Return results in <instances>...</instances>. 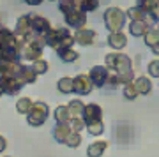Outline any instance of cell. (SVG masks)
I'll return each mask as SVG.
<instances>
[{
	"label": "cell",
	"instance_id": "cell-6",
	"mask_svg": "<svg viewBox=\"0 0 159 157\" xmlns=\"http://www.w3.org/2000/svg\"><path fill=\"white\" fill-rule=\"evenodd\" d=\"M30 28H32L30 37H43V39H44L46 35H48V32H50L53 27H51V23H50L48 18L30 12ZM27 39H29V37H27Z\"/></svg>",
	"mask_w": 159,
	"mask_h": 157
},
{
	"label": "cell",
	"instance_id": "cell-37",
	"mask_svg": "<svg viewBox=\"0 0 159 157\" xmlns=\"http://www.w3.org/2000/svg\"><path fill=\"white\" fill-rule=\"evenodd\" d=\"M25 4H29V6H32V7H35V6H41L44 0H23Z\"/></svg>",
	"mask_w": 159,
	"mask_h": 157
},
{
	"label": "cell",
	"instance_id": "cell-45",
	"mask_svg": "<svg viewBox=\"0 0 159 157\" xmlns=\"http://www.w3.org/2000/svg\"><path fill=\"white\" fill-rule=\"evenodd\" d=\"M7 157H9V155H7Z\"/></svg>",
	"mask_w": 159,
	"mask_h": 157
},
{
	"label": "cell",
	"instance_id": "cell-9",
	"mask_svg": "<svg viewBox=\"0 0 159 157\" xmlns=\"http://www.w3.org/2000/svg\"><path fill=\"white\" fill-rule=\"evenodd\" d=\"M94 88V83L89 74H78L74 78V94L78 96H89Z\"/></svg>",
	"mask_w": 159,
	"mask_h": 157
},
{
	"label": "cell",
	"instance_id": "cell-32",
	"mask_svg": "<svg viewBox=\"0 0 159 157\" xmlns=\"http://www.w3.org/2000/svg\"><path fill=\"white\" fill-rule=\"evenodd\" d=\"M76 7H78V4L74 0H58V11L62 12V14H67L73 9H76Z\"/></svg>",
	"mask_w": 159,
	"mask_h": 157
},
{
	"label": "cell",
	"instance_id": "cell-36",
	"mask_svg": "<svg viewBox=\"0 0 159 157\" xmlns=\"http://www.w3.org/2000/svg\"><path fill=\"white\" fill-rule=\"evenodd\" d=\"M6 148H7V140H6L2 134H0V154L6 150Z\"/></svg>",
	"mask_w": 159,
	"mask_h": 157
},
{
	"label": "cell",
	"instance_id": "cell-8",
	"mask_svg": "<svg viewBox=\"0 0 159 157\" xmlns=\"http://www.w3.org/2000/svg\"><path fill=\"white\" fill-rule=\"evenodd\" d=\"M89 76H90L92 83H94L96 88H102V87H106V83H108L110 71L106 69V65H94L90 69Z\"/></svg>",
	"mask_w": 159,
	"mask_h": 157
},
{
	"label": "cell",
	"instance_id": "cell-43",
	"mask_svg": "<svg viewBox=\"0 0 159 157\" xmlns=\"http://www.w3.org/2000/svg\"><path fill=\"white\" fill-rule=\"evenodd\" d=\"M157 30H159V21H157Z\"/></svg>",
	"mask_w": 159,
	"mask_h": 157
},
{
	"label": "cell",
	"instance_id": "cell-3",
	"mask_svg": "<svg viewBox=\"0 0 159 157\" xmlns=\"http://www.w3.org/2000/svg\"><path fill=\"white\" fill-rule=\"evenodd\" d=\"M102 20H104V27L108 32H122L125 27V21H127V16H125V11L113 6L104 11Z\"/></svg>",
	"mask_w": 159,
	"mask_h": 157
},
{
	"label": "cell",
	"instance_id": "cell-24",
	"mask_svg": "<svg viewBox=\"0 0 159 157\" xmlns=\"http://www.w3.org/2000/svg\"><path fill=\"white\" fill-rule=\"evenodd\" d=\"M69 111H71V117L73 118H78V117H83V111H85V102L81 99H71L67 104Z\"/></svg>",
	"mask_w": 159,
	"mask_h": 157
},
{
	"label": "cell",
	"instance_id": "cell-30",
	"mask_svg": "<svg viewBox=\"0 0 159 157\" xmlns=\"http://www.w3.org/2000/svg\"><path fill=\"white\" fill-rule=\"evenodd\" d=\"M78 7L85 12H96L99 9V0H81Z\"/></svg>",
	"mask_w": 159,
	"mask_h": 157
},
{
	"label": "cell",
	"instance_id": "cell-22",
	"mask_svg": "<svg viewBox=\"0 0 159 157\" xmlns=\"http://www.w3.org/2000/svg\"><path fill=\"white\" fill-rule=\"evenodd\" d=\"M143 43H145V46L150 48V50L159 44V30H157V27H150L148 28L147 34L143 35Z\"/></svg>",
	"mask_w": 159,
	"mask_h": 157
},
{
	"label": "cell",
	"instance_id": "cell-33",
	"mask_svg": "<svg viewBox=\"0 0 159 157\" xmlns=\"http://www.w3.org/2000/svg\"><path fill=\"white\" fill-rule=\"evenodd\" d=\"M69 125H71V129H73L74 132H81L83 129H87V122L83 120V117L71 118V122H69Z\"/></svg>",
	"mask_w": 159,
	"mask_h": 157
},
{
	"label": "cell",
	"instance_id": "cell-12",
	"mask_svg": "<svg viewBox=\"0 0 159 157\" xmlns=\"http://www.w3.org/2000/svg\"><path fill=\"white\" fill-rule=\"evenodd\" d=\"M14 34L21 39H27L32 34V28H30V14H23L18 18L16 21V28H14Z\"/></svg>",
	"mask_w": 159,
	"mask_h": 157
},
{
	"label": "cell",
	"instance_id": "cell-18",
	"mask_svg": "<svg viewBox=\"0 0 159 157\" xmlns=\"http://www.w3.org/2000/svg\"><path fill=\"white\" fill-rule=\"evenodd\" d=\"M125 16H127L129 21H145V23H148V14L138 6L129 7V9L125 11Z\"/></svg>",
	"mask_w": 159,
	"mask_h": 157
},
{
	"label": "cell",
	"instance_id": "cell-27",
	"mask_svg": "<svg viewBox=\"0 0 159 157\" xmlns=\"http://www.w3.org/2000/svg\"><path fill=\"white\" fill-rule=\"evenodd\" d=\"M122 94H124V99H127V101H134V99L140 96V90L136 88L134 81H131V83L124 85V88H122Z\"/></svg>",
	"mask_w": 159,
	"mask_h": 157
},
{
	"label": "cell",
	"instance_id": "cell-40",
	"mask_svg": "<svg viewBox=\"0 0 159 157\" xmlns=\"http://www.w3.org/2000/svg\"><path fill=\"white\" fill-rule=\"evenodd\" d=\"M74 2H76V4H78V6H80V2H81V0H74Z\"/></svg>",
	"mask_w": 159,
	"mask_h": 157
},
{
	"label": "cell",
	"instance_id": "cell-42",
	"mask_svg": "<svg viewBox=\"0 0 159 157\" xmlns=\"http://www.w3.org/2000/svg\"><path fill=\"white\" fill-rule=\"evenodd\" d=\"M50 2H58V0H50Z\"/></svg>",
	"mask_w": 159,
	"mask_h": 157
},
{
	"label": "cell",
	"instance_id": "cell-11",
	"mask_svg": "<svg viewBox=\"0 0 159 157\" xmlns=\"http://www.w3.org/2000/svg\"><path fill=\"white\" fill-rule=\"evenodd\" d=\"M83 120L87 123H92V122H99L102 120V108L96 102H89L85 104V111H83Z\"/></svg>",
	"mask_w": 159,
	"mask_h": 157
},
{
	"label": "cell",
	"instance_id": "cell-44",
	"mask_svg": "<svg viewBox=\"0 0 159 157\" xmlns=\"http://www.w3.org/2000/svg\"><path fill=\"white\" fill-rule=\"evenodd\" d=\"M157 2H159V0H157Z\"/></svg>",
	"mask_w": 159,
	"mask_h": 157
},
{
	"label": "cell",
	"instance_id": "cell-20",
	"mask_svg": "<svg viewBox=\"0 0 159 157\" xmlns=\"http://www.w3.org/2000/svg\"><path fill=\"white\" fill-rule=\"evenodd\" d=\"M134 85L140 90V96H148L152 92V79H150V76H138L134 79Z\"/></svg>",
	"mask_w": 159,
	"mask_h": 157
},
{
	"label": "cell",
	"instance_id": "cell-13",
	"mask_svg": "<svg viewBox=\"0 0 159 157\" xmlns=\"http://www.w3.org/2000/svg\"><path fill=\"white\" fill-rule=\"evenodd\" d=\"M108 140H96L87 146V157H102L104 152L108 150Z\"/></svg>",
	"mask_w": 159,
	"mask_h": 157
},
{
	"label": "cell",
	"instance_id": "cell-1",
	"mask_svg": "<svg viewBox=\"0 0 159 157\" xmlns=\"http://www.w3.org/2000/svg\"><path fill=\"white\" fill-rule=\"evenodd\" d=\"M46 46H50L51 50H62V48H73V44L76 43L74 41V34L69 32V28L64 27H57V28H51L48 35L44 37Z\"/></svg>",
	"mask_w": 159,
	"mask_h": 157
},
{
	"label": "cell",
	"instance_id": "cell-39",
	"mask_svg": "<svg viewBox=\"0 0 159 157\" xmlns=\"http://www.w3.org/2000/svg\"><path fill=\"white\" fill-rule=\"evenodd\" d=\"M152 53H154L156 56H159V44L156 46V48H152Z\"/></svg>",
	"mask_w": 159,
	"mask_h": 157
},
{
	"label": "cell",
	"instance_id": "cell-31",
	"mask_svg": "<svg viewBox=\"0 0 159 157\" xmlns=\"http://www.w3.org/2000/svg\"><path fill=\"white\" fill-rule=\"evenodd\" d=\"M81 140H83V138H81V134L73 131V132L67 136V140H66V143H64V145H67L69 148H78V146L81 145Z\"/></svg>",
	"mask_w": 159,
	"mask_h": 157
},
{
	"label": "cell",
	"instance_id": "cell-38",
	"mask_svg": "<svg viewBox=\"0 0 159 157\" xmlns=\"http://www.w3.org/2000/svg\"><path fill=\"white\" fill-rule=\"evenodd\" d=\"M6 94V88H4V83H2V79H0V97Z\"/></svg>",
	"mask_w": 159,
	"mask_h": 157
},
{
	"label": "cell",
	"instance_id": "cell-34",
	"mask_svg": "<svg viewBox=\"0 0 159 157\" xmlns=\"http://www.w3.org/2000/svg\"><path fill=\"white\" fill-rule=\"evenodd\" d=\"M148 76L150 78H159V58H154V60L148 62Z\"/></svg>",
	"mask_w": 159,
	"mask_h": 157
},
{
	"label": "cell",
	"instance_id": "cell-35",
	"mask_svg": "<svg viewBox=\"0 0 159 157\" xmlns=\"http://www.w3.org/2000/svg\"><path fill=\"white\" fill-rule=\"evenodd\" d=\"M117 76H119V81H120V85H127V83H131V81H134V73H133V69L131 71H127V73H117Z\"/></svg>",
	"mask_w": 159,
	"mask_h": 157
},
{
	"label": "cell",
	"instance_id": "cell-5",
	"mask_svg": "<svg viewBox=\"0 0 159 157\" xmlns=\"http://www.w3.org/2000/svg\"><path fill=\"white\" fill-rule=\"evenodd\" d=\"M48 117H50V108H48V104L43 101H35L32 110H30V113L27 115V122L32 127H41L48 120Z\"/></svg>",
	"mask_w": 159,
	"mask_h": 157
},
{
	"label": "cell",
	"instance_id": "cell-10",
	"mask_svg": "<svg viewBox=\"0 0 159 157\" xmlns=\"http://www.w3.org/2000/svg\"><path fill=\"white\" fill-rule=\"evenodd\" d=\"M97 39V32L92 30V28H80L74 32V41L78 43L80 46H92Z\"/></svg>",
	"mask_w": 159,
	"mask_h": 157
},
{
	"label": "cell",
	"instance_id": "cell-29",
	"mask_svg": "<svg viewBox=\"0 0 159 157\" xmlns=\"http://www.w3.org/2000/svg\"><path fill=\"white\" fill-rule=\"evenodd\" d=\"M87 131H89V134L90 136H101L102 132H104V123H102V120L87 123Z\"/></svg>",
	"mask_w": 159,
	"mask_h": 157
},
{
	"label": "cell",
	"instance_id": "cell-15",
	"mask_svg": "<svg viewBox=\"0 0 159 157\" xmlns=\"http://www.w3.org/2000/svg\"><path fill=\"white\" fill-rule=\"evenodd\" d=\"M2 83H4V88H6L7 96H16L21 92V88L25 87L23 81L16 76H11V78H2Z\"/></svg>",
	"mask_w": 159,
	"mask_h": 157
},
{
	"label": "cell",
	"instance_id": "cell-2",
	"mask_svg": "<svg viewBox=\"0 0 159 157\" xmlns=\"http://www.w3.org/2000/svg\"><path fill=\"white\" fill-rule=\"evenodd\" d=\"M44 39L43 37H29L20 48V58L25 62H32L37 58H43V50H44Z\"/></svg>",
	"mask_w": 159,
	"mask_h": 157
},
{
	"label": "cell",
	"instance_id": "cell-25",
	"mask_svg": "<svg viewBox=\"0 0 159 157\" xmlns=\"http://www.w3.org/2000/svg\"><path fill=\"white\" fill-rule=\"evenodd\" d=\"M57 90L60 94H74V78H69V76L60 78L57 83Z\"/></svg>",
	"mask_w": 159,
	"mask_h": 157
},
{
	"label": "cell",
	"instance_id": "cell-19",
	"mask_svg": "<svg viewBox=\"0 0 159 157\" xmlns=\"http://www.w3.org/2000/svg\"><path fill=\"white\" fill-rule=\"evenodd\" d=\"M53 118H55V122L57 123H69L71 122V111H69L67 104H60V106L55 108V111H53Z\"/></svg>",
	"mask_w": 159,
	"mask_h": 157
},
{
	"label": "cell",
	"instance_id": "cell-41",
	"mask_svg": "<svg viewBox=\"0 0 159 157\" xmlns=\"http://www.w3.org/2000/svg\"><path fill=\"white\" fill-rule=\"evenodd\" d=\"M2 28H4V25H2V23H0V30H2Z\"/></svg>",
	"mask_w": 159,
	"mask_h": 157
},
{
	"label": "cell",
	"instance_id": "cell-23",
	"mask_svg": "<svg viewBox=\"0 0 159 157\" xmlns=\"http://www.w3.org/2000/svg\"><path fill=\"white\" fill-rule=\"evenodd\" d=\"M150 28V25L145 21H131L129 23V34L134 37H143L147 34V30Z\"/></svg>",
	"mask_w": 159,
	"mask_h": 157
},
{
	"label": "cell",
	"instance_id": "cell-7",
	"mask_svg": "<svg viewBox=\"0 0 159 157\" xmlns=\"http://www.w3.org/2000/svg\"><path fill=\"white\" fill-rule=\"evenodd\" d=\"M66 18V23H67L69 28H74V30H80V28H85V23H87V12L81 11L80 7L73 9L71 12L64 14Z\"/></svg>",
	"mask_w": 159,
	"mask_h": 157
},
{
	"label": "cell",
	"instance_id": "cell-26",
	"mask_svg": "<svg viewBox=\"0 0 159 157\" xmlns=\"http://www.w3.org/2000/svg\"><path fill=\"white\" fill-rule=\"evenodd\" d=\"M32 106H34V101H32L30 97H21V99H18V102H16V111L20 113V115H29Z\"/></svg>",
	"mask_w": 159,
	"mask_h": 157
},
{
	"label": "cell",
	"instance_id": "cell-14",
	"mask_svg": "<svg viewBox=\"0 0 159 157\" xmlns=\"http://www.w3.org/2000/svg\"><path fill=\"white\" fill-rule=\"evenodd\" d=\"M108 46L115 51L124 50L127 46V35L124 32H110L108 34Z\"/></svg>",
	"mask_w": 159,
	"mask_h": 157
},
{
	"label": "cell",
	"instance_id": "cell-4",
	"mask_svg": "<svg viewBox=\"0 0 159 157\" xmlns=\"http://www.w3.org/2000/svg\"><path fill=\"white\" fill-rule=\"evenodd\" d=\"M104 65L108 71H113V73H127L131 71V65H133V62L131 58L125 53H120V51H113V53H108V55L104 56Z\"/></svg>",
	"mask_w": 159,
	"mask_h": 157
},
{
	"label": "cell",
	"instance_id": "cell-21",
	"mask_svg": "<svg viewBox=\"0 0 159 157\" xmlns=\"http://www.w3.org/2000/svg\"><path fill=\"white\" fill-rule=\"evenodd\" d=\"M57 56L62 62H66V64H73V62H76L80 58V53L74 48H62V50L57 51Z\"/></svg>",
	"mask_w": 159,
	"mask_h": 157
},
{
	"label": "cell",
	"instance_id": "cell-16",
	"mask_svg": "<svg viewBox=\"0 0 159 157\" xmlns=\"http://www.w3.org/2000/svg\"><path fill=\"white\" fill-rule=\"evenodd\" d=\"M37 76L39 74L35 73L32 65H27V64H23L21 62V67H20V73H18V78L23 81V85H32L37 81Z\"/></svg>",
	"mask_w": 159,
	"mask_h": 157
},
{
	"label": "cell",
	"instance_id": "cell-28",
	"mask_svg": "<svg viewBox=\"0 0 159 157\" xmlns=\"http://www.w3.org/2000/svg\"><path fill=\"white\" fill-rule=\"evenodd\" d=\"M30 65H32V69H34L35 73L41 76V74H46V73H48V69H50V62L44 60V58H37V60H34Z\"/></svg>",
	"mask_w": 159,
	"mask_h": 157
},
{
	"label": "cell",
	"instance_id": "cell-17",
	"mask_svg": "<svg viewBox=\"0 0 159 157\" xmlns=\"http://www.w3.org/2000/svg\"><path fill=\"white\" fill-rule=\"evenodd\" d=\"M71 132H73V129H71L69 123H55V127L51 131V134H53L57 143H66V140Z\"/></svg>",
	"mask_w": 159,
	"mask_h": 157
}]
</instances>
